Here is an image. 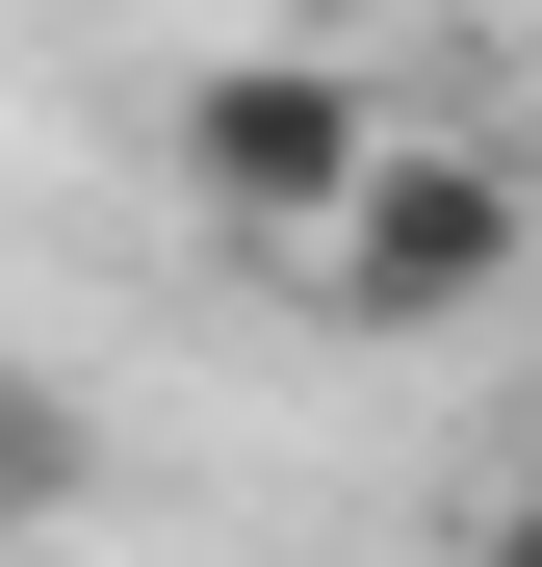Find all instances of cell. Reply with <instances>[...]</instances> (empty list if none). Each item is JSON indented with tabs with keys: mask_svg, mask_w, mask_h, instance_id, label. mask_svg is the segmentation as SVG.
Returning <instances> with one entry per match:
<instances>
[{
	"mask_svg": "<svg viewBox=\"0 0 542 567\" xmlns=\"http://www.w3.org/2000/svg\"><path fill=\"white\" fill-rule=\"evenodd\" d=\"M466 567H542V491H517V516H491V542H466Z\"/></svg>",
	"mask_w": 542,
	"mask_h": 567,
	"instance_id": "obj_4",
	"label": "cell"
},
{
	"mask_svg": "<svg viewBox=\"0 0 542 567\" xmlns=\"http://www.w3.org/2000/svg\"><path fill=\"white\" fill-rule=\"evenodd\" d=\"M361 155H388V78H361V52H207V78H181V207L258 233V258H310L361 207Z\"/></svg>",
	"mask_w": 542,
	"mask_h": 567,
	"instance_id": "obj_2",
	"label": "cell"
},
{
	"mask_svg": "<svg viewBox=\"0 0 542 567\" xmlns=\"http://www.w3.org/2000/svg\"><path fill=\"white\" fill-rule=\"evenodd\" d=\"M78 491H104V413H78V388H27V361H0V542H52Z\"/></svg>",
	"mask_w": 542,
	"mask_h": 567,
	"instance_id": "obj_3",
	"label": "cell"
},
{
	"mask_svg": "<svg viewBox=\"0 0 542 567\" xmlns=\"http://www.w3.org/2000/svg\"><path fill=\"white\" fill-rule=\"evenodd\" d=\"M517 258H542V181H517V155H466V130H388V155H361V207H336L285 284H310L336 336H466Z\"/></svg>",
	"mask_w": 542,
	"mask_h": 567,
	"instance_id": "obj_1",
	"label": "cell"
}]
</instances>
